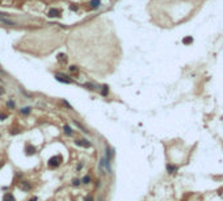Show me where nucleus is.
I'll return each mask as SVG.
<instances>
[{"label": "nucleus", "mask_w": 223, "mask_h": 201, "mask_svg": "<svg viewBox=\"0 0 223 201\" xmlns=\"http://www.w3.org/2000/svg\"><path fill=\"white\" fill-rule=\"evenodd\" d=\"M84 201H95V199H93L92 196H87L85 199H84Z\"/></svg>", "instance_id": "b1692460"}, {"label": "nucleus", "mask_w": 223, "mask_h": 201, "mask_svg": "<svg viewBox=\"0 0 223 201\" xmlns=\"http://www.w3.org/2000/svg\"><path fill=\"white\" fill-rule=\"evenodd\" d=\"M7 117H8V116L5 114V113H0V121H3V120H5Z\"/></svg>", "instance_id": "4be33fe9"}, {"label": "nucleus", "mask_w": 223, "mask_h": 201, "mask_svg": "<svg viewBox=\"0 0 223 201\" xmlns=\"http://www.w3.org/2000/svg\"><path fill=\"white\" fill-rule=\"evenodd\" d=\"M84 87H87L88 89H95V86L91 84V83H85V84H84Z\"/></svg>", "instance_id": "6ab92c4d"}, {"label": "nucleus", "mask_w": 223, "mask_h": 201, "mask_svg": "<svg viewBox=\"0 0 223 201\" xmlns=\"http://www.w3.org/2000/svg\"><path fill=\"white\" fill-rule=\"evenodd\" d=\"M21 114H24V116H28V114H30V112H32V108L30 106H24V108H21Z\"/></svg>", "instance_id": "6e6552de"}, {"label": "nucleus", "mask_w": 223, "mask_h": 201, "mask_svg": "<svg viewBox=\"0 0 223 201\" xmlns=\"http://www.w3.org/2000/svg\"><path fill=\"white\" fill-rule=\"evenodd\" d=\"M82 167H83V164H82V163L77 164V170H82Z\"/></svg>", "instance_id": "a878e982"}, {"label": "nucleus", "mask_w": 223, "mask_h": 201, "mask_svg": "<svg viewBox=\"0 0 223 201\" xmlns=\"http://www.w3.org/2000/svg\"><path fill=\"white\" fill-rule=\"evenodd\" d=\"M4 92H5V91H4V88H3V87H0V95H3Z\"/></svg>", "instance_id": "393cba45"}, {"label": "nucleus", "mask_w": 223, "mask_h": 201, "mask_svg": "<svg viewBox=\"0 0 223 201\" xmlns=\"http://www.w3.org/2000/svg\"><path fill=\"white\" fill-rule=\"evenodd\" d=\"M35 153V147L34 146H32L30 143H28L26 146H25V154L26 155H33Z\"/></svg>", "instance_id": "39448f33"}, {"label": "nucleus", "mask_w": 223, "mask_h": 201, "mask_svg": "<svg viewBox=\"0 0 223 201\" xmlns=\"http://www.w3.org/2000/svg\"><path fill=\"white\" fill-rule=\"evenodd\" d=\"M62 162H63L62 155H55V157H53V158H50V159H49L47 166H49L50 168H57V167H59L60 164H62Z\"/></svg>", "instance_id": "f257e3e1"}, {"label": "nucleus", "mask_w": 223, "mask_h": 201, "mask_svg": "<svg viewBox=\"0 0 223 201\" xmlns=\"http://www.w3.org/2000/svg\"><path fill=\"white\" fill-rule=\"evenodd\" d=\"M167 171L169 174H174L177 171V167L176 166H172V164H168V166H167Z\"/></svg>", "instance_id": "f8f14e48"}, {"label": "nucleus", "mask_w": 223, "mask_h": 201, "mask_svg": "<svg viewBox=\"0 0 223 201\" xmlns=\"http://www.w3.org/2000/svg\"><path fill=\"white\" fill-rule=\"evenodd\" d=\"M70 71H71V72H77L79 69H77L76 66H70Z\"/></svg>", "instance_id": "aec40b11"}, {"label": "nucleus", "mask_w": 223, "mask_h": 201, "mask_svg": "<svg viewBox=\"0 0 223 201\" xmlns=\"http://www.w3.org/2000/svg\"><path fill=\"white\" fill-rule=\"evenodd\" d=\"M58 61L62 62V63H66L67 62V55H66V54H63V53L58 54Z\"/></svg>", "instance_id": "9d476101"}, {"label": "nucleus", "mask_w": 223, "mask_h": 201, "mask_svg": "<svg viewBox=\"0 0 223 201\" xmlns=\"http://www.w3.org/2000/svg\"><path fill=\"white\" fill-rule=\"evenodd\" d=\"M7 106L9 109H13L15 108V101H12V100H9V101L7 103Z\"/></svg>", "instance_id": "a211bd4d"}, {"label": "nucleus", "mask_w": 223, "mask_h": 201, "mask_svg": "<svg viewBox=\"0 0 223 201\" xmlns=\"http://www.w3.org/2000/svg\"><path fill=\"white\" fill-rule=\"evenodd\" d=\"M20 188L22 191H30L32 189V184L29 181H20Z\"/></svg>", "instance_id": "423d86ee"}, {"label": "nucleus", "mask_w": 223, "mask_h": 201, "mask_svg": "<svg viewBox=\"0 0 223 201\" xmlns=\"http://www.w3.org/2000/svg\"><path fill=\"white\" fill-rule=\"evenodd\" d=\"M55 78H57L58 82H60V83H66V84H71V83H72V79H70V76L64 75V74H62V72H57Z\"/></svg>", "instance_id": "f03ea898"}, {"label": "nucleus", "mask_w": 223, "mask_h": 201, "mask_svg": "<svg viewBox=\"0 0 223 201\" xmlns=\"http://www.w3.org/2000/svg\"><path fill=\"white\" fill-rule=\"evenodd\" d=\"M29 201H37V197H33V199H30Z\"/></svg>", "instance_id": "cd10ccee"}, {"label": "nucleus", "mask_w": 223, "mask_h": 201, "mask_svg": "<svg viewBox=\"0 0 223 201\" xmlns=\"http://www.w3.org/2000/svg\"><path fill=\"white\" fill-rule=\"evenodd\" d=\"M101 95H102V96H108V95H109V87H108V86H102Z\"/></svg>", "instance_id": "ddd939ff"}, {"label": "nucleus", "mask_w": 223, "mask_h": 201, "mask_svg": "<svg viewBox=\"0 0 223 201\" xmlns=\"http://www.w3.org/2000/svg\"><path fill=\"white\" fill-rule=\"evenodd\" d=\"M82 181H83L84 184H89V183H91V176H88V175H87V176H84Z\"/></svg>", "instance_id": "dca6fc26"}, {"label": "nucleus", "mask_w": 223, "mask_h": 201, "mask_svg": "<svg viewBox=\"0 0 223 201\" xmlns=\"http://www.w3.org/2000/svg\"><path fill=\"white\" fill-rule=\"evenodd\" d=\"M182 42H184L185 45L192 44V42H193V38H192V37H186V38H184V40H182Z\"/></svg>", "instance_id": "f3484780"}, {"label": "nucleus", "mask_w": 223, "mask_h": 201, "mask_svg": "<svg viewBox=\"0 0 223 201\" xmlns=\"http://www.w3.org/2000/svg\"><path fill=\"white\" fill-rule=\"evenodd\" d=\"M3 201H16V200L12 193H5L4 197H3Z\"/></svg>", "instance_id": "1a4fd4ad"}, {"label": "nucleus", "mask_w": 223, "mask_h": 201, "mask_svg": "<svg viewBox=\"0 0 223 201\" xmlns=\"http://www.w3.org/2000/svg\"><path fill=\"white\" fill-rule=\"evenodd\" d=\"M75 143L77 146H82V147H91V142L87 141V139H77V141H75Z\"/></svg>", "instance_id": "20e7f679"}, {"label": "nucleus", "mask_w": 223, "mask_h": 201, "mask_svg": "<svg viewBox=\"0 0 223 201\" xmlns=\"http://www.w3.org/2000/svg\"><path fill=\"white\" fill-rule=\"evenodd\" d=\"M77 8H79L77 5H74V4L70 5V9H71V11H77Z\"/></svg>", "instance_id": "5701e85b"}, {"label": "nucleus", "mask_w": 223, "mask_h": 201, "mask_svg": "<svg viewBox=\"0 0 223 201\" xmlns=\"http://www.w3.org/2000/svg\"><path fill=\"white\" fill-rule=\"evenodd\" d=\"M0 22H3V24H7V25H15L13 21H9V20H7V18H3V17H0Z\"/></svg>", "instance_id": "4468645a"}, {"label": "nucleus", "mask_w": 223, "mask_h": 201, "mask_svg": "<svg viewBox=\"0 0 223 201\" xmlns=\"http://www.w3.org/2000/svg\"><path fill=\"white\" fill-rule=\"evenodd\" d=\"M62 16V11L57 8H51L49 11V17H60Z\"/></svg>", "instance_id": "7ed1b4c3"}, {"label": "nucleus", "mask_w": 223, "mask_h": 201, "mask_svg": "<svg viewBox=\"0 0 223 201\" xmlns=\"http://www.w3.org/2000/svg\"><path fill=\"white\" fill-rule=\"evenodd\" d=\"M74 124H75V125L77 126V128H80V129H82V131H84V133H88V130H87L85 128H83V125H82V124H79L77 121H75V120H74Z\"/></svg>", "instance_id": "2eb2a0df"}, {"label": "nucleus", "mask_w": 223, "mask_h": 201, "mask_svg": "<svg viewBox=\"0 0 223 201\" xmlns=\"http://www.w3.org/2000/svg\"><path fill=\"white\" fill-rule=\"evenodd\" d=\"M63 130H64V133H66L67 135H72V134H74L72 129H71L68 125H64V126H63Z\"/></svg>", "instance_id": "9b49d317"}, {"label": "nucleus", "mask_w": 223, "mask_h": 201, "mask_svg": "<svg viewBox=\"0 0 223 201\" xmlns=\"http://www.w3.org/2000/svg\"><path fill=\"white\" fill-rule=\"evenodd\" d=\"M3 166H4V162H3V160H0V168H1Z\"/></svg>", "instance_id": "bb28decb"}, {"label": "nucleus", "mask_w": 223, "mask_h": 201, "mask_svg": "<svg viewBox=\"0 0 223 201\" xmlns=\"http://www.w3.org/2000/svg\"><path fill=\"white\" fill-rule=\"evenodd\" d=\"M89 4H91V8L92 9H97L100 7V4H101V1H100V0H91V3H89Z\"/></svg>", "instance_id": "0eeeda50"}, {"label": "nucleus", "mask_w": 223, "mask_h": 201, "mask_svg": "<svg viewBox=\"0 0 223 201\" xmlns=\"http://www.w3.org/2000/svg\"><path fill=\"white\" fill-rule=\"evenodd\" d=\"M72 185H74V187H79V185H80V180L75 179V180L72 181Z\"/></svg>", "instance_id": "412c9836"}]
</instances>
